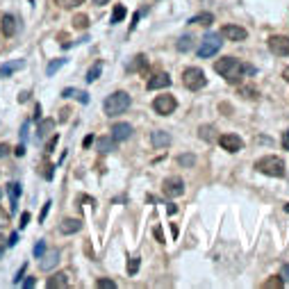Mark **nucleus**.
Returning <instances> with one entry per match:
<instances>
[{
    "label": "nucleus",
    "mask_w": 289,
    "mask_h": 289,
    "mask_svg": "<svg viewBox=\"0 0 289 289\" xmlns=\"http://www.w3.org/2000/svg\"><path fill=\"white\" fill-rule=\"evenodd\" d=\"M7 193H9V200H12V212L16 209V203H18V196H21V185L14 182V185H7Z\"/></svg>",
    "instance_id": "4be33fe9"
},
{
    "label": "nucleus",
    "mask_w": 289,
    "mask_h": 289,
    "mask_svg": "<svg viewBox=\"0 0 289 289\" xmlns=\"http://www.w3.org/2000/svg\"><path fill=\"white\" fill-rule=\"evenodd\" d=\"M144 66H146V57H144V55H137L132 62V66H130V71H137V68H144Z\"/></svg>",
    "instance_id": "f704fd0d"
},
{
    "label": "nucleus",
    "mask_w": 289,
    "mask_h": 289,
    "mask_svg": "<svg viewBox=\"0 0 289 289\" xmlns=\"http://www.w3.org/2000/svg\"><path fill=\"white\" fill-rule=\"evenodd\" d=\"M198 137L203 141H214V137H216L214 126H200L198 128Z\"/></svg>",
    "instance_id": "5701e85b"
},
{
    "label": "nucleus",
    "mask_w": 289,
    "mask_h": 289,
    "mask_svg": "<svg viewBox=\"0 0 289 289\" xmlns=\"http://www.w3.org/2000/svg\"><path fill=\"white\" fill-rule=\"evenodd\" d=\"M89 25V18H87V14H75L73 16V28H78V30H84Z\"/></svg>",
    "instance_id": "bb28decb"
},
{
    "label": "nucleus",
    "mask_w": 289,
    "mask_h": 289,
    "mask_svg": "<svg viewBox=\"0 0 289 289\" xmlns=\"http://www.w3.org/2000/svg\"><path fill=\"white\" fill-rule=\"evenodd\" d=\"M155 237H157V241H160V244H164V232H162V228H160V225L155 228Z\"/></svg>",
    "instance_id": "79ce46f5"
},
{
    "label": "nucleus",
    "mask_w": 289,
    "mask_h": 289,
    "mask_svg": "<svg viewBox=\"0 0 289 289\" xmlns=\"http://www.w3.org/2000/svg\"><path fill=\"white\" fill-rule=\"evenodd\" d=\"M28 126H30V123L25 121V123H23V128H21V139H25V134H28Z\"/></svg>",
    "instance_id": "de8ad7c7"
},
{
    "label": "nucleus",
    "mask_w": 289,
    "mask_h": 289,
    "mask_svg": "<svg viewBox=\"0 0 289 289\" xmlns=\"http://www.w3.org/2000/svg\"><path fill=\"white\" fill-rule=\"evenodd\" d=\"M189 23H193V25H209V23H214V16L209 14V12H203V14H196Z\"/></svg>",
    "instance_id": "b1692460"
},
{
    "label": "nucleus",
    "mask_w": 289,
    "mask_h": 289,
    "mask_svg": "<svg viewBox=\"0 0 289 289\" xmlns=\"http://www.w3.org/2000/svg\"><path fill=\"white\" fill-rule=\"evenodd\" d=\"M282 75H285V80H287V82H289V66H287V68H285V73H282Z\"/></svg>",
    "instance_id": "6e6d98bb"
},
{
    "label": "nucleus",
    "mask_w": 289,
    "mask_h": 289,
    "mask_svg": "<svg viewBox=\"0 0 289 289\" xmlns=\"http://www.w3.org/2000/svg\"><path fill=\"white\" fill-rule=\"evenodd\" d=\"M192 46H193V39H192V37H182V39L178 41V46H176V48H178L180 52H185V50H189Z\"/></svg>",
    "instance_id": "7c9ffc66"
},
{
    "label": "nucleus",
    "mask_w": 289,
    "mask_h": 289,
    "mask_svg": "<svg viewBox=\"0 0 289 289\" xmlns=\"http://www.w3.org/2000/svg\"><path fill=\"white\" fill-rule=\"evenodd\" d=\"M28 96H30V94H28V91H23L21 96H18V100H21V103H25V100H28Z\"/></svg>",
    "instance_id": "864d4df0"
},
{
    "label": "nucleus",
    "mask_w": 289,
    "mask_h": 289,
    "mask_svg": "<svg viewBox=\"0 0 289 289\" xmlns=\"http://www.w3.org/2000/svg\"><path fill=\"white\" fill-rule=\"evenodd\" d=\"M282 148L289 150V130H287L285 134H282Z\"/></svg>",
    "instance_id": "37998d69"
},
{
    "label": "nucleus",
    "mask_w": 289,
    "mask_h": 289,
    "mask_svg": "<svg viewBox=\"0 0 289 289\" xmlns=\"http://www.w3.org/2000/svg\"><path fill=\"white\" fill-rule=\"evenodd\" d=\"M28 223H30V212H23L21 214V228H25Z\"/></svg>",
    "instance_id": "ea45409f"
},
{
    "label": "nucleus",
    "mask_w": 289,
    "mask_h": 289,
    "mask_svg": "<svg viewBox=\"0 0 289 289\" xmlns=\"http://www.w3.org/2000/svg\"><path fill=\"white\" fill-rule=\"evenodd\" d=\"M162 192L166 193L169 198H178V196L185 193V182H182V178H178V176H169V178L162 182Z\"/></svg>",
    "instance_id": "0eeeda50"
},
{
    "label": "nucleus",
    "mask_w": 289,
    "mask_h": 289,
    "mask_svg": "<svg viewBox=\"0 0 289 289\" xmlns=\"http://www.w3.org/2000/svg\"><path fill=\"white\" fill-rule=\"evenodd\" d=\"M139 264H141L139 257H130V259H128V273L134 275L137 271H139Z\"/></svg>",
    "instance_id": "2f4dec72"
},
{
    "label": "nucleus",
    "mask_w": 289,
    "mask_h": 289,
    "mask_svg": "<svg viewBox=\"0 0 289 289\" xmlns=\"http://www.w3.org/2000/svg\"><path fill=\"white\" fill-rule=\"evenodd\" d=\"M280 278L285 282H289V264H285V267H282V271H280Z\"/></svg>",
    "instance_id": "a19ab883"
},
{
    "label": "nucleus",
    "mask_w": 289,
    "mask_h": 289,
    "mask_svg": "<svg viewBox=\"0 0 289 289\" xmlns=\"http://www.w3.org/2000/svg\"><path fill=\"white\" fill-rule=\"evenodd\" d=\"M193 155H180L178 157V164H182V166H193Z\"/></svg>",
    "instance_id": "c9c22d12"
},
{
    "label": "nucleus",
    "mask_w": 289,
    "mask_h": 289,
    "mask_svg": "<svg viewBox=\"0 0 289 289\" xmlns=\"http://www.w3.org/2000/svg\"><path fill=\"white\" fill-rule=\"evenodd\" d=\"M221 46H223V41L219 39V34H214V32L205 34L198 46V57H212V55H216V52L221 50Z\"/></svg>",
    "instance_id": "39448f33"
},
{
    "label": "nucleus",
    "mask_w": 289,
    "mask_h": 289,
    "mask_svg": "<svg viewBox=\"0 0 289 289\" xmlns=\"http://www.w3.org/2000/svg\"><path fill=\"white\" fill-rule=\"evenodd\" d=\"M48 287H50V289H64V287H68V275L66 273H55L52 278H48Z\"/></svg>",
    "instance_id": "a211bd4d"
},
{
    "label": "nucleus",
    "mask_w": 289,
    "mask_h": 289,
    "mask_svg": "<svg viewBox=\"0 0 289 289\" xmlns=\"http://www.w3.org/2000/svg\"><path fill=\"white\" fill-rule=\"evenodd\" d=\"M214 71L219 75H223L230 84H239L246 71H253V68H248L246 64H241L237 57H221V60H216Z\"/></svg>",
    "instance_id": "f257e3e1"
},
{
    "label": "nucleus",
    "mask_w": 289,
    "mask_h": 289,
    "mask_svg": "<svg viewBox=\"0 0 289 289\" xmlns=\"http://www.w3.org/2000/svg\"><path fill=\"white\" fill-rule=\"evenodd\" d=\"M55 144H57V137H52L50 144H48V153H52V148H55Z\"/></svg>",
    "instance_id": "3c124183"
},
{
    "label": "nucleus",
    "mask_w": 289,
    "mask_h": 289,
    "mask_svg": "<svg viewBox=\"0 0 289 289\" xmlns=\"http://www.w3.org/2000/svg\"><path fill=\"white\" fill-rule=\"evenodd\" d=\"M130 107V96L126 91H114L112 96L105 98L103 103V110H105V116H119L123 112H128Z\"/></svg>",
    "instance_id": "7ed1b4c3"
},
{
    "label": "nucleus",
    "mask_w": 289,
    "mask_h": 289,
    "mask_svg": "<svg viewBox=\"0 0 289 289\" xmlns=\"http://www.w3.org/2000/svg\"><path fill=\"white\" fill-rule=\"evenodd\" d=\"M132 132H134V128L130 126V123H114V126H112V137H114L116 141L130 139Z\"/></svg>",
    "instance_id": "9b49d317"
},
{
    "label": "nucleus",
    "mask_w": 289,
    "mask_h": 289,
    "mask_svg": "<svg viewBox=\"0 0 289 289\" xmlns=\"http://www.w3.org/2000/svg\"><path fill=\"white\" fill-rule=\"evenodd\" d=\"M60 230L64 235H75V232H80L82 230V221L80 219H64L60 225Z\"/></svg>",
    "instance_id": "2eb2a0df"
},
{
    "label": "nucleus",
    "mask_w": 289,
    "mask_h": 289,
    "mask_svg": "<svg viewBox=\"0 0 289 289\" xmlns=\"http://www.w3.org/2000/svg\"><path fill=\"white\" fill-rule=\"evenodd\" d=\"M221 37L230 39V41H244V39L248 37V32H246L241 25H223Z\"/></svg>",
    "instance_id": "1a4fd4ad"
},
{
    "label": "nucleus",
    "mask_w": 289,
    "mask_h": 289,
    "mask_svg": "<svg viewBox=\"0 0 289 289\" xmlns=\"http://www.w3.org/2000/svg\"><path fill=\"white\" fill-rule=\"evenodd\" d=\"M44 253H46V244H44V241H39V244L34 246V257H41Z\"/></svg>",
    "instance_id": "4c0bfd02"
},
{
    "label": "nucleus",
    "mask_w": 289,
    "mask_h": 289,
    "mask_svg": "<svg viewBox=\"0 0 289 289\" xmlns=\"http://www.w3.org/2000/svg\"><path fill=\"white\" fill-rule=\"evenodd\" d=\"M178 107V100L171 96V94H164V96H157L155 100H153V110L160 114V116H169L171 112Z\"/></svg>",
    "instance_id": "423d86ee"
},
{
    "label": "nucleus",
    "mask_w": 289,
    "mask_h": 289,
    "mask_svg": "<svg viewBox=\"0 0 289 289\" xmlns=\"http://www.w3.org/2000/svg\"><path fill=\"white\" fill-rule=\"evenodd\" d=\"M110 0H94V5H107Z\"/></svg>",
    "instance_id": "5fc2aeb1"
},
{
    "label": "nucleus",
    "mask_w": 289,
    "mask_h": 289,
    "mask_svg": "<svg viewBox=\"0 0 289 289\" xmlns=\"http://www.w3.org/2000/svg\"><path fill=\"white\" fill-rule=\"evenodd\" d=\"M23 287H28V289H30V287H34V278H32V275H30V278H28V280L23 282Z\"/></svg>",
    "instance_id": "09e8293b"
},
{
    "label": "nucleus",
    "mask_w": 289,
    "mask_h": 289,
    "mask_svg": "<svg viewBox=\"0 0 289 289\" xmlns=\"http://www.w3.org/2000/svg\"><path fill=\"white\" fill-rule=\"evenodd\" d=\"M282 285H285V280H282L280 275H273V278H269V280L264 282L262 287H264V289H280Z\"/></svg>",
    "instance_id": "a878e982"
},
{
    "label": "nucleus",
    "mask_w": 289,
    "mask_h": 289,
    "mask_svg": "<svg viewBox=\"0 0 289 289\" xmlns=\"http://www.w3.org/2000/svg\"><path fill=\"white\" fill-rule=\"evenodd\" d=\"M62 96H64V98H71V96H73V98H78L82 105L89 103V94H87V91H80V89H73V87L64 89V91H62Z\"/></svg>",
    "instance_id": "6ab92c4d"
},
{
    "label": "nucleus",
    "mask_w": 289,
    "mask_h": 289,
    "mask_svg": "<svg viewBox=\"0 0 289 289\" xmlns=\"http://www.w3.org/2000/svg\"><path fill=\"white\" fill-rule=\"evenodd\" d=\"M182 82H185V87L189 91H198L208 84V78H205V73H203L198 66H189V68H185V73H182Z\"/></svg>",
    "instance_id": "20e7f679"
},
{
    "label": "nucleus",
    "mask_w": 289,
    "mask_h": 289,
    "mask_svg": "<svg viewBox=\"0 0 289 289\" xmlns=\"http://www.w3.org/2000/svg\"><path fill=\"white\" fill-rule=\"evenodd\" d=\"M5 246H7V241H5V237L0 235V255H2V251H5Z\"/></svg>",
    "instance_id": "603ef678"
},
{
    "label": "nucleus",
    "mask_w": 289,
    "mask_h": 289,
    "mask_svg": "<svg viewBox=\"0 0 289 289\" xmlns=\"http://www.w3.org/2000/svg\"><path fill=\"white\" fill-rule=\"evenodd\" d=\"M98 289H116V282L110 280V278H100V280L96 282Z\"/></svg>",
    "instance_id": "72a5a7b5"
},
{
    "label": "nucleus",
    "mask_w": 289,
    "mask_h": 289,
    "mask_svg": "<svg viewBox=\"0 0 289 289\" xmlns=\"http://www.w3.org/2000/svg\"><path fill=\"white\" fill-rule=\"evenodd\" d=\"M60 7H66V9H73V7H80L84 0H55Z\"/></svg>",
    "instance_id": "c756f323"
},
{
    "label": "nucleus",
    "mask_w": 289,
    "mask_h": 289,
    "mask_svg": "<svg viewBox=\"0 0 289 289\" xmlns=\"http://www.w3.org/2000/svg\"><path fill=\"white\" fill-rule=\"evenodd\" d=\"M116 148V139L114 137H100L98 139V153H112Z\"/></svg>",
    "instance_id": "aec40b11"
},
{
    "label": "nucleus",
    "mask_w": 289,
    "mask_h": 289,
    "mask_svg": "<svg viewBox=\"0 0 289 289\" xmlns=\"http://www.w3.org/2000/svg\"><path fill=\"white\" fill-rule=\"evenodd\" d=\"M23 273H25V267H21V271L16 273V278H14V282H21V278H23Z\"/></svg>",
    "instance_id": "8fccbe9b"
},
{
    "label": "nucleus",
    "mask_w": 289,
    "mask_h": 289,
    "mask_svg": "<svg viewBox=\"0 0 289 289\" xmlns=\"http://www.w3.org/2000/svg\"><path fill=\"white\" fill-rule=\"evenodd\" d=\"M60 114H62V116H60V121H66L68 116H71V110H68V107H66V110H62Z\"/></svg>",
    "instance_id": "49530a36"
},
{
    "label": "nucleus",
    "mask_w": 289,
    "mask_h": 289,
    "mask_svg": "<svg viewBox=\"0 0 289 289\" xmlns=\"http://www.w3.org/2000/svg\"><path fill=\"white\" fill-rule=\"evenodd\" d=\"M128 16V9H126V5H116L114 7V12H112V23L116 25V23H121L123 18Z\"/></svg>",
    "instance_id": "393cba45"
},
{
    "label": "nucleus",
    "mask_w": 289,
    "mask_h": 289,
    "mask_svg": "<svg viewBox=\"0 0 289 289\" xmlns=\"http://www.w3.org/2000/svg\"><path fill=\"white\" fill-rule=\"evenodd\" d=\"M23 66H25V62H23V60L9 62V64H2V66H0V78H7V75H12L14 71H21Z\"/></svg>",
    "instance_id": "f3484780"
},
{
    "label": "nucleus",
    "mask_w": 289,
    "mask_h": 289,
    "mask_svg": "<svg viewBox=\"0 0 289 289\" xmlns=\"http://www.w3.org/2000/svg\"><path fill=\"white\" fill-rule=\"evenodd\" d=\"M148 91H157V89H166V87H171V78L166 73H155L153 78L148 80Z\"/></svg>",
    "instance_id": "ddd939ff"
},
{
    "label": "nucleus",
    "mask_w": 289,
    "mask_h": 289,
    "mask_svg": "<svg viewBox=\"0 0 289 289\" xmlns=\"http://www.w3.org/2000/svg\"><path fill=\"white\" fill-rule=\"evenodd\" d=\"M64 64H66V60H52L50 64H48V68H46V73H48V75H55V71H57L60 66H64Z\"/></svg>",
    "instance_id": "473e14b6"
},
{
    "label": "nucleus",
    "mask_w": 289,
    "mask_h": 289,
    "mask_svg": "<svg viewBox=\"0 0 289 289\" xmlns=\"http://www.w3.org/2000/svg\"><path fill=\"white\" fill-rule=\"evenodd\" d=\"M150 141H153L155 148H166V146H171V134L166 130H155L150 134Z\"/></svg>",
    "instance_id": "4468645a"
},
{
    "label": "nucleus",
    "mask_w": 289,
    "mask_h": 289,
    "mask_svg": "<svg viewBox=\"0 0 289 289\" xmlns=\"http://www.w3.org/2000/svg\"><path fill=\"white\" fill-rule=\"evenodd\" d=\"M2 34H5V37H14L16 34V18L12 14L2 16Z\"/></svg>",
    "instance_id": "dca6fc26"
},
{
    "label": "nucleus",
    "mask_w": 289,
    "mask_h": 289,
    "mask_svg": "<svg viewBox=\"0 0 289 289\" xmlns=\"http://www.w3.org/2000/svg\"><path fill=\"white\" fill-rule=\"evenodd\" d=\"M7 223H9V214H7V212H2V209H0V228H5Z\"/></svg>",
    "instance_id": "58836bf2"
},
{
    "label": "nucleus",
    "mask_w": 289,
    "mask_h": 289,
    "mask_svg": "<svg viewBox=\"0 0 289 289\" xmlns=\"http://www.w3.org/2000/svg\"><path fill=\"white\" fill-rule=\"evenodd\" d=\"M239 96L253 98V100H255V98H259V91L255 89V87H241V89H239Z\"/></svg>",
    "instance_id": "c85d7f7f"
},
{
    "label": "nucleus",
    "mask_w": 289,
    "mask_h": 289,
    "mask_svg": "<svg viewBox=\"0 0 289 289\" xmlns=\"http://www.w3.org/2000/svg\"><path fill=\"white\" fill-rule=\"evenodd\" d=\"M269 50L278 55V57H287L289 55V37L285 34H273L269 39Z\"/></svg>",
    "instance_id": "6e6552de"
},
{
    "label": "nucleus",
    "mask_w": 289,
    "mask_h": 289,
    "mask_svg": "<svg viewBox=\"0 0 289 289\" xmlns=\"http://www.w3.org/2000/svg\"><path fill=\"white\" fill-rule=\"evenodd\" d=\"M9 150H12V148H9L7 144H0V157H5V155L9 153Z\"/></svg>",
    "instance_id": "a18cd8bd"
},
{
    "label": "nucleus",
    "mask_w": 289,
    "mask_h": 289,
    "mask_svg": "<svg viewBox=\"0 0 289 289\" xmlns=\"http://www.w3.org/2000/svg\"><path fill=\"white\" fill-rule=\"evenodd\" d=\"M100 68H103V64H100V62H96V64L89 68V73H87V82H96L98 75H100Z\"/></svg>",
    "instance_id": "cd10ccee"
},
{
    "label": "nucleus",
    "mask_w": 289,
    "mask_h": 289,
    "mask_svg": "<svg viewBox=\"0 0 289 289\" xmlns=\"http://www.w3.org/2000/svg\"><path fill=\"white\" fill-rule=\"evenodd\" d=\"M57 262H60V251H57V248H50L48 253H44V255H41L39 267L44 269V271H50V269L57 267Z\"/></svg>",
    "instance_id": "f8f14e48"
},
{
    "label": "nucleus",
    "mask_w": 289,
    "mask_h": 289,
    "mask_svg": "<svg viewBox=\"0 0 289 289\" xmlns=\"http://www.w3.org/2000/svg\"><path fill=\"white\" fill-rule=\"evenodd\" d=\"M255 169L259 173H267L271 178H285L287 173V166L282 162V157H275V155H267V157H259L255 162Z\"/></svg>",
    "instance_id": "f03ea898"
},
{
    "label": "nucleus",
    "mask_w": 289,
    "mask_h": 289,
    "mask_svg": "<svg viewBox=\"0 0 289 289\" xmlns=\"http://www.w3.org/2000/svg\"><path fill=\"white\" fill-rule=\"evenodd\" d=\"M16 241H18V235H16V232H12V235H9V239H7V246H14Z\"/></svg>",
    "instance_id": "c03bdc74"
},
{
    "label": "nucleus",
    "mask_w": 289,
    "mask_h": 289,
    "mask_svg": "<svg viewBox=\"0 0 289 289\" xmlns=\"http://www.w3.org/2000/svg\"><path fill=\"white\" fill-rule=\"evenodd\" d=\"M48 212H50V200H48V203H46L44 208H41V214H39V221H41V223L46 221V216H48Z\"/></svg>",
    "instance_id": "e433bc0d"
},
{
    "label": "nucleus",
    "mask_w": 289,
    "mask_h": 289,
    "mask_svg": "<svg viewBox=\"0 0 289 289\" xmlns=\"http://www.w3.org/2000/svg\"><path fill=\"white\" fill-rule=\"evenodd\" d=\"M52 128H55V121H52V119L41 121V123H39V132H37V137H39V139H44V137H48V134L52 132Z\"/></svg>",
    "instance_id": "412c9836"
},
{
    "label": "nucleus",
    "mask_w": 289,
    "mask_h": 289,
    "mask_svg": "<svg viewBox=\"0 0 289 289\" xmlns=\"http://www.w3.org/2000/svg\"><path fill=\"white\" fill-rule=\"evenodd\" d=\"M219 144H221V148L228 150V153H237V150H241V146H244V141L239 139L237 134H223V137H219Z\"/></svg>",
    "instance_id": "9d476101"
}]
</instances>
